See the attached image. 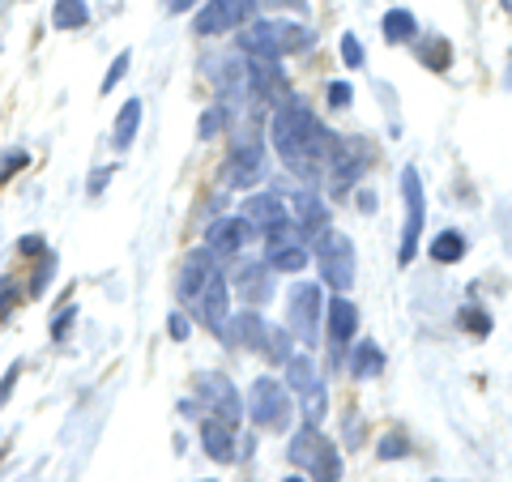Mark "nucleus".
I'll use <instances>...</instances> for the list:
<instances>
[{"instance_id": "obj_28", "label": "nucleus", "mask_w": 512, "mask_h": 482, "mask_svg": "<svg viewBox=\"0 0 512 482\" xmlns=\"http://www.w3.org/2000/svg\"><path fill=\"white\" fill-rule=\"evenodd\" d=\"M227 124H231V107H227V103H214L210 111H205V120H201L197 133H201V137H214L218 128H227Z\"/></svg>"}, {"instance_id": "obj_10", "label": "nucleus", "mask_w": 512, "mask_h": 482, "mask_svg": "<svg viewBox=\"0 0 512 482\" xmlns=\"http://www.w3.org/2000/svg\"><path fill=\"white\" fill-rule=\"evenodd\" d=\"M367 158H372V150H367L363 141H342V137H333V150H329L325 171H320V175H329V180H333V192H346V188L363 175Z\"/></svg>"}, {"instance_id": "obj_16", "label": "nucleus", "mask_w": 512, "mask_h": 482, "mask_svg": "<svg viewBox=\"0 0 512 482\" xmlns=\"http://www.w3.org/2000/svg\"><path fill=\"white\" fill-rule=\"evenodd\" d=\"M265 265H269V269H282V273H299L303 265H308V248H303V239H299L291 227H282V231L269 235Z\"/></svg>"}, {"instance_id": "obj_23", "label": "nucleus", "mask_w": 512, "mask_h": 482, "mask_svg": "<svg viewBox=\"0 0 512 482\" xmlns=\"http://www.w3.org/2000/svg\"><path fill=\"white\" fill-rule=\"evenodd\" d=\"M86 22H90L86 0H56V9H52V26L56 30H82Z\"/></svg>"}, {"instance_id": "obj_26", "label": "nucleus", "mask_w": 512, "mask_h": 482, "mask_svg": "<svg viewBox=\"0 0 512 482\" xmlns=\"http://www.w3.org/2000/svg\"><path fill=\"white\" fill-rule=\"evenodd\" d=\"M466 256V235H457V231H444L436 244H431V261H440V265H453Z\"/></svg>"}, {"instance_id": "obj_33", "label": "nucleus", "mask_w": 512, "mask_h": 482, "mask_svg": "<svg viewBox=\"0 0 512 482\" xmlns=\"http://www.w3.org/2000/svg\"><path fill=\"white\" fill-rule=\"evenodd\" d=\"M128 60H133L128 52H120L116 60H111V69H107V77H103V94H107V90H116V82H120V77L128 73Z\"/></svg>"}, {"instance_id": "obj_2", "label": "nucleus", "mask_w": 512, "mask_h": 482, "mask_svg": "<svg viewBox=\"0 0 512 482\" xmlns=\"http://www.w3.org/2000/svg\"><path fill=\"white\" fill-rule=\"evenodd\" d=\"M239 47H244L252 60H282L291 52H308L312 30L291 26V22H252L248 35H239Z\"/></svg>"}, {"instance_id": "obj_3", "label": "nucleus", "mask_w": 512, "mask_h": 482, "mask_svg": "<svg viewBox=\"0 0 512 482\" xmlns=\"http://www.w3.org/2000/svg\"><path fill=\"white\" fill-rule=\"evenodd\" d=\"M286 457H291L295 470H308L316 482H338L342 478V457H338V448H333L312 423H303L291 444H286Z\"/></svg>"}, {"instance_id": "obj_30", "label": "nucleus", "mask_w": 512, "mask_h": 482, "mask_svg": "<svg viewBox=\"0 0 512 482\" xmlns=\"http://www.w3.org/2000/svg\"><path fill=\"white\" fill-rule=\"evenodd\" d=\"M18 380H22V363H9L5 376H0V410L9 406V397H13V389H18Z\"/></svg>"}, {"instance_id": "obj_24", "label": "nucleus", "mask_w": 512, "mask_h": 482, "mask_svg": "<svg viewBox=\"0 0 512 482\" xmlns=\"http://www.w3.org/2000/svg\"><path fill=\"white\" fill-rule=\"evenodd\" d=\"M355 376L359 380H376L380 372H384V350L376 346V342H359V350H355Z\"/></svg>"}, {"instance_id": "obj_39", "label": "nucleus", "mask_w": 512, "mask_h": 482, "mask_svg": "<svg viewBox=\"0 0 512 482\" xmlns=\"http://www.w3.org/2000/svg\"><path fill=\"white\" fill-rule=\"evenodd\" d=\"M18 248H22L26 256H43V252H47V248H43V235H26Z\"/></svg>"}, {"instance_id": "obj_4", "label": "nucleus", "mask_w": 512, "mask_h": 482, "mask_svg": "<svg viewBox=\"0 0 512 482\" xmlns=\"http://www.w3.org/2000/svg\"><path fill=\"white\" fill-rule=\"evenodd\" d=\"M227 337H231V342H244V346H252V350H261L269 363H286V359H291L286 333L274 329V325H265L261 312H239L231 325H227Z\"/></svg>"}, {"instance_id": "obj_18", "label": "nucleus", "mask_w": 512, "mask_h": 482, "mask_svg": "<svg viewBox=\"0 0 512 482\" xmlns=\"http://www.w3.org/2000/svg\"><path fill=\"white\" fill-rule=\"evenodd\" d=\"M286 214L295 222V235H320L329 227V210L320 205L316 192H295L291 205H286Z\"/></svg>"}, {"instance_id": "obj_20", "label": "nucleus", "mask_w": 512, "mask_h": 482, "mask_svg": "<svg viewBox=\"0 0 512 482\" xmlns=\"http://www.w3.org/2000/svg\"><path fill=\"white\" fill-rule=\"evenodd\" d=\"M235 286H239V295H244L248 303H261L269 299V291H274V273H269V265H244L235 273Z\"/></svg>"}, {"instance_id": "obj_9", "label": "nucleus", "mask_w": 512, "mask_h": 482, "mask_svg": "<svg viewBox=\"0 0 512 482\" xmlns=\"http://www.w3.org/2000/svg\"><path fill=\"white\" fill-rule=\"evenodd\" d=\"M286 325L299 333V342L316 346L320 337V286L316 282H299L291 286V299H286Z\"/></svg>"}, {"instance_id": "obj_32", "label": "nucleus", "mask_w": 512, "mask_h": 482, "mask_svg": "<svg viewBox=\"0 0 512 482\" xmlns=\"http://www.w3.org/2000/svg\"><path fill=\"white\" fill-rule=\"evenodd\" d=\"M56 273V256L52 252H43V261H39V273H35V282H30V295H43L47 291V278Z\"/></svg>"}, {"instance_id": "obj_36", "label": "nucleus", "mask_w": 512, "mask_h": 482, "mask_svg": "<svg viewBox=\"0 0 512 482\" xmlns=\"http://www.w3.org/2000/svg\"><path fill=\"white\" fill-rule=\"evenodd\" d=\"M380 457H406V440L402 436H384L380 440Z\"/></svg>"}, {"instance_id": "obj_41", "label": "nucleus", "mask_w": 512, "mask_h": 482, "mask_svg": "<svg viewBox=\"0 0 512 482\" xmlns=\"http://www.w3.org/2000/svg\"><path fill=\"white\" fill-rule=\"evenodd\" d=\"M107 175H111V171H107V167H103V171H99V175H94V184H90V192H99V188H103V184H107Z\"/></svg>"}, {"instance_id": "obj_19", "label": "nucleus", "mask_w": 512, "mask_h": 482, "mask_svg": "<svg viewBox=\"0 0 512 482\" xmlns=\"http://www.w3.org/2000/svg\"><path fill=\"white\" fill-rule=\"evenodd\" d=\"M201 444H205V457H210V461L231 465V461L239 457L235 431H231V423H222V419H205V423H201Z\"/></svg>"}, {"instance_id": "obj_27", "label": "nucleus", "mask_w": 512, "mask_h": 482, "mask_svg": "<svg viewBox=\"0 0 512 482\" xmlns=\"http://www.w3.org/2000/svg\"><path fill=\"white\" fill-rule=\"evenodd\" d=\"M419 56H423L427 69L444 73V69H448V56H453V52H448V43H444V39H427V43L419 47Z\"/></svg>"}, {"instance_id": "obj_21", "label": "nucleus", "mask_w": 512, "mask_h": 482, "mask_svg": "<svg viewBox=\"0 0 512 482\" xmlns=\"http://www.w3.org/2000/svg\"><path fill=\"white\" fill-rule=\"evenodd\" d=\"M325 312H329V337H333V346H346L350 337H355V329H359V308L350 299H333Z\"/></svg>"}, {"instance_id": "obj_44", "label": "nucleus", "mask_w": 512, "mask_h": 482, "mask_svg": "<svg viewBox=\"0 0 512 482\" xmlns=\"http://www.w3.org/2000/svg\"><path fill=\"white\" fill-rule=\"evenodd\" d=\"M286 482H303V478H286Z\"/></svg>"}, {"instance_id": "obj_8", "label": "nucleus", "mask_w": 512, "mask_h": 482, "mask_svg": "<svg viewBox=\"0 0 512 482\" xmlns=\"http://www.w3.org/2000/svg\"><path fill=\"white\" fill-rule=\"evenodd\" d=\"M286 380H291V389L299 393L303 401V419H308L312 427L325 419V406H329V397H325V380H320L316 372V363L308 355H295V359H286Z\"/></svg>"}, {"instance_id": "obj_5", "label": "nucleus", "mask_w": 512, "mask_h": 482, "mask_svg": "<svg viewBox=\"0 0 512 482\" xmlns=\"http://www.w3.org/2000/svg\"><path fill=\"white\" fill-rule=\"evenodd\" d=\"M261 5L265 0H205V9L192 18V35L214 39V35H227L235 26H248Z\"/></svg>"}, {"instance_id": "obj_17", "label": "nucleus", "mask_w": 512, "mask_h": 482, "mask_svg": "<svg viewBox=\"0 0 512 482\" xmlns=\"http://www.w3.org/2000/svg\"><path fill=\"white\" fill-rule=\"evenodd\" d=\"M244 222L252 231H265V235H274V231H282V227H291V214H286V201H278V197H248L244 201Z\"/></svg>"}, {"instance_id": "obj_25", "label": "nucleus", "mask_w": 512, "mask_h": 482, "mask_svg": "<svg viewBox=\"0 0 512 482\" xmlns=\"http://www.w3.org/2000/svg\"><path fill=\"white\" fill-rule=\"evenodd\" d=\"M414 35H419V22H414L406 9H389V13H384V39H389V43H410Z\"/></svg>"}, {"instance_id": "obj_40", "label": "nucleus", "mask_w": 512, "mask_h": 482, "mask_svg": "<svg viewBox=\"0 0 512 482\" xmlns=\"http://www.w3.org/2000/svg\"><path fill=\"white\" fill-rule=\"evenodd\" d=\"M466 325H470L474 333H487V316H483V312H466Z\"/></svg>"}, {"instance_id": "obj_29", "label": "nucleus", "mask_w": 512, "mask_h": 482, "mask_svg": "<svg viewBox=\"0 0 512 482\" xmlns=\"http://www.w3.org/2000/svg\"><path fill=\"white\" fill-rule=\"evenodd\" d=\"M26 163H30V154H26V150H5V154H0V184L13 180V175H18Z\"/></svg>"}, {"instance_id": "obj_42", "label": "nucleus", "mask_w": 512, "mask_h": 482, "mask_svg": "<svg viewBox=\"0 0 512 482\" xmlns=\"http://www.w3.org/2000/svg\"><path fill=\"white\" fill-rule=\"evenodd\" d=\"M188 5H192V0H167V9H171V13H184Z\"/></svg>"}, {"instance_id": "obj_34", "label": "nucleus", "mask_w": 512, "mask_h": 482, "mask_svg": "<svg viewBox=\"0 0 512 482\" xmlns=\"http://www.w3.org/2000/svg\"><path fill=\"white\" fill-rule=\"evenodd\" d=\"M342 60L350 64V69H359V64H363V43H359L355 35H346V39H342Z\"/></svg>"}, {"instance_id": "obj_35", "label": "nucleus", "mask_w": 512, "mask_h": 482, "mask_svg": "<svg viewBox=\"0 0 512 482\" xmlns=\"http://www.w3.org/2000/svg\"><path fill=\"white\" fill-rule=\"evenodd\" d=\"M167 329H171V337H175V342H188V333H192V320H188L184 312H175V316L167 320Z\"/></svg>"}, {"instance_id": "obj_38", "label": "nucleus", "mask_w": 512, "mask_h": 482, "mask_svg": "<svg viewBox=\"0 0 512 482\" xmlns=\"http://www.w3.org/2000/svg\"><path fill=\"white\" fill-rule=\"evenodd\" d=\"M329 103H333V107H346V103H350V86H346V82H333V86H329Z\"/></svg>"}, {"instance_id": "obj_43", "label": "nucleus", "mask_w": 512, "mask_h": 482, "mask_svg": "<svg viewBox=\"0 0 512 482\" xmlns=\"http://www.w3.org/2000/svg\"><path fill=\"white\" fill-rule=\"evenodd\" d=\"M504 9H508V13H512V0H504Z\"/></svg>"}, {"instance_id": "obj_15", "label": "nucleus", "mask_w": 512, "mask_h": 482, "mask_svg": "<svg viewBox=\"0 0 512 482\" xmlns=\"http://www.w3.org/2000/svg\"><path fill=\"white\" fill-rule=\"evenodd\" d=\"M222 265H218V256L210 252V248H197V252H188V261H184V269H180V282H175V291H180V299L184 303H192L201 291H205V282L214 278Z\"/></svg>"}, {"instance_id": "obj_31", "label": "nucleus", "mask_w": 512, "mask_h": 482, "mask_svg": "<svg viewBox=\"0 0 512 482\" xmlns=\"http://www.w3.org/2000/svg\"><path fill=\"white\" fill-rule=\"evenodd\" d=\"M18 299H22L18 282H13V278H0V320H5L13 308H18Z\"/></svg>"}, {"instance_id": "obj_11", "label": "nucleus", "mask_w": 512, "mask_h": 482, "mask_svg": "<svg viewBox=\"0 0 512 482\" xmlns=\"http://www.w3.org/2000/svg\"><path fill=\"white\" fill-rule=\"evenodd\" d=\"M265 180V146H261V137H239L235 141V150L227 158V184L231 188H256Z\"/></svg>"}, {"instance_id": "obj_7", "label": "nucleus", "mask_w": 512, "mask_h": 482, "mask_svg": "<svg viewBox=\"0 0 512 482\" xmlns=\"http://www.w3.org/2000/svg\"><path fill=\"white\" fill-rule=\"evenodd\" d=\"M248 414L256 427L286 431V423H291V397H286V389L274 376H261V380H252V389H248Z\"/></svg>"}, {"instance_id": "obj_6", "label": "nucleus", "mask_w": 512, "mask_h": 482, "mask_svg": "<svg viewBox=\"0 0 512 482\" xmlns=\"http://www.w3.org/2000/svg\"><path fill=\"white\" fill-rule=\"evenodd\" d=\"M316 261L333 291H350V286H355V244H350L342 231H320Z\"/></svg>"}, {"instance_id": "obj_37", "label": "nucleus", "mask_w": 512, "mask_h": 482, "mask_svg": "<svg viewBox=\"0 0 512 482\" xmlns=\"http://www.w3.org/2000/svg\"><path fill=\"white\" fill-rule=\"evenodd\" d=\"M73 316H77V308H64V312L56 316V325H52V337H56V342H64V333H69V325H73Z\"/></svg>"}, {"instance_id": "obj_22", "label": "nucleus", "mask_w": 512, "mask_h": 482, "mask_svg": "<svg viewBox=\"0 0 512 482\" xmlns=\"http://www.w3.org/2000/svg\"><path fill=\"white\" fill-rule=\"evenodd\" d=\"M137 128H141V99H128L116 116V133H111V146L116 150H128L137 141Z\"/></svg>"}, {"instance_id": "obj_14", "label": "nucleus", "mask_w": 512, "mask_h": 482, "mask_svg": "<svg viewBox=\"0 0 512 482\" xmlns=\"http://www.w3.org/2000/svg\"><path fill=\"white\" fill-rule=\"evenodd\" d=\"M197 393H201V406H205V410H214V419L231 423V427L239 423L244 406H239V393L231 389V380H222V376H201Z\"/></svg>"}, {"instance_id": "obj_13", "label": "nucleus", "mask_w": 512, "mask_h": 482, "mask_svg": "<svg viewBox=\"0 0 512 482\" xmlns=\"http://www.w3.org/2000/svg\"><path fill=\"white\" fill-rule=\"evenodd\" d=\"M252 244V227L244 218H218L210 222V231H205V248H210L218 261H231L235 252H244Z\"/></svg>"}, {"instance_id": "obj_1", "label": "nucleus", "mask_w": 512, "mask_h": 482, "mask_svg": "<svg viewBox=\"0 0 512 482\" xmlns=\"http://www.w3.org/2000/svg\"><path fill=\"white\" fill-rule=\"evenodd\" d=\"M269 137H274V150L291 175L299 180H316L320 171H325V158L333 150V137L325 124L312 116L308 103L299 99H282V107L274 111V120H269Z\"/></svg>"}, {"instance_id": "obj_12", "label": "nucleus", "mask_w": 512, "mask_h": 482, "mask_svg": "<svg viewBox=\"0 0 512 482\" xmlns=\"http://www.w3.org/2000/svg\"><path fill=\"white\" fill-rule=\"evenodd\" d=\"M402 192H406V231H402V265L414 261L419 252V235H423V184H419V171L406 167L402 171Z\"/></svg>"}, {"instance_id": "obj_45", "label": "nucleus", "mask_w": 512, "mask_h": 482, "mask_svg": "<svg viewBox=\"0 0 512 482\" xmlns=\"http://www.w3.org/2000/svg\"><path fill=\"white\" fill-rule=\"evenodd\" d=\"M205 482H210V478H205Z\"/></svg>"}]
</instances>
